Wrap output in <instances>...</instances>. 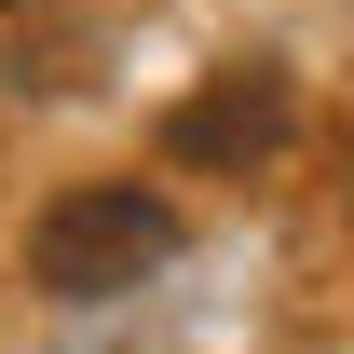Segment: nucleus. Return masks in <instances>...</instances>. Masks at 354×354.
Masks as SVG:
<instances>
[{
    "label": "nucleus",
    "mask_w": 354,
    "mask_h": 354,
    "mask_svg": "<svg viewBox=\"0 0 354 354\" xmlns=\"http://www.w3.org/2000/svg\"><path fill=\"white\" fill-rule=\"evenodd\" d=\"M164 259H177V205L150 177H82V191H55L28 218V286L41 300H123Z\"/></svg>",
    "instance_id": "obj_1"
},
{
    "label": "nucleus",
    "mask_w": 354,
    "mask_h": 354,
    "mask_svg": "<svg viewBox=\"0 0 354 354\" xmlns=\"http://www.w3.org/2000/svg\"><path fill=\"white\" fill-rule=\"evenodd\" d=\"M286 136H300V82H286L272 55H232L205 95L164 109V164H177V177H259Z\"/></svg>",
    "instance_id": "obj_2"
}]
</instances>
